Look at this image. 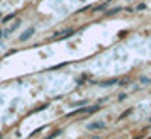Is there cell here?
I'll return each instance as SVG.
<instances>
[{"instance_id":"cell-3","label":"cell","mask_w":151,"mask_h":139,"mask_svg":"<svg viewBox=\"0 0 151 139\" xmlns=\"http://www.w3.org/2000/svg\"><path fill=\"white\" fill-rule=\"evenodd\" d=\"M10 19H14V15H7V17L3 19V20H2V22H3V24H5V22H9Z\"/></svg>"},{"instance_id":"cell-2","label":"cell","mask_w":151,"mask_h":139,"mask_svg":"<svg viewBox=\"0 0 151 139\" xmlns=\"http://www.w3.org/2000/svg\"><path fill=\"white\" fill-rule=\"evenodd\" d=\"M102 127H104V124H102V122H94V124H90V126H88V129H90V131H94V129H102Z\"/></svg>"},{"instance_id":"cell-1","label":"cell","mask_w":151,"mask_h":139,"mask_svg":"<svg viewBox=\"0 0 151 139\" xmlns=\"http://www.w3.org/2000/svg\"><path fill=\"white\" fill-rule=\"evenodd\" d=\"M32 34H34V29H27L26 32H22V34H20L19 41H27V39H29L31 36H32Z\"/></svg>"}]
</instances>
